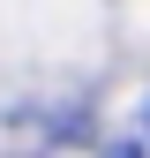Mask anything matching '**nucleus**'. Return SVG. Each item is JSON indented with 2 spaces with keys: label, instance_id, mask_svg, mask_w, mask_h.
Instances as JSON below:
<instances>
[{
  "label": "nucleus",
  "instance_id": "1",
  "mask_svg": "<svg viewBox=\"0 0 150 158\" xmlns=\"http://www.w3.org/2000/svg\"><path fill=\"white\" fill-rule=\"evenodd\" d=\"M105 158H143V151H135V143H112V151H105Z\"/></svg>",
  "mask_w": 150,
  "mask_h": 158
}]
</instances>
